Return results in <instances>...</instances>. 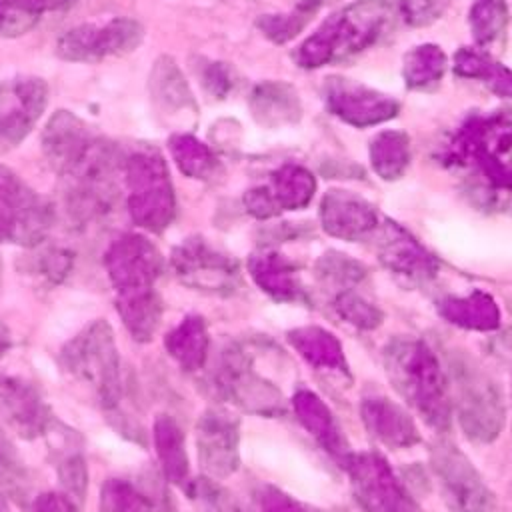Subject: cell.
<instances>
[{
	"mask_svg": "<svg viewBox=\"0 0 512 512\" xmlns=\"http://www.w3.org/2000/svg\"><path fill=\"white\" fill-rule=\"evenodd\" d=\"M440 314L468 330H478V332H490L500 326V310L496 302L482 292H472L466 298H448L440 304Z\"/></svg>",
	"mask_w": 512,
	"mask_h": 512,
	"instance_id": "21",
	"label": "cell"
},
{
	"mask_svg": "<svg viewBox=\"0 0 512 512\" xmlns=\"http://www.w3.org/2000/svg\"><path fill=\"white\" fill-rule=\"evenodd\" d=\"M58 474H60V482H62L64 490L68 492V496L82 500L84 492H86V482H88V472H86L82 456L68 454L60 462Z\"/></svg>",
	"mask_w": 512,
	"mask_h": 512,
	"instance_id": "33",
	"label": "cell"
},
{
	"mask_svg": "<svg viewBox=\"0 0 512 512\" xmlns=\"http://www.w3.org/2000/svg\"><path fill=\"white\" fill-rule=\"evenodd\" d=\"M170 150L178 168L192 178L214 176L220 168L208 146L188 134H174L170 138Z\"/></svg>",
	"mask_w": 512,
	"mask_h": 512,
	"instance_id": "28",
	"label": "cell"
},
{
	"mask_svg": "<svg viewBox=\"0 0 512 512\" xmlns=\"http://www.w3.org/2000/svg\"><path fill=\"white\" fill-rule=\"evenodd\" d=\"M250 274L262 290L278 300L298 298V282L294 268L280 254H258L250 260Z\"/></svg>",
	"mask_w": 512,
	"mask_h": 512,
	"instance_id": "23",
	"label": "cell"
},
{
	"mask_svg": "<svg viewBox=\"0 0 512 512\" xmlns=\"http://www.w3.org/2000/svg\"><path fill=\"white\" fill-rule=\"evenodd\" d=\"M252 116L258 124L276 128L286 122H294L300 116V104L296 92L282 82H260L248 96Z\"/></svg>",
	"mask_w": 512,
	"mask_h": 512,
	"instance_id": "17",
	"label": "cell"
},
{
	"mask_svg": "<svg viewBox=\"0 0 512 512\" xmlns=\"http://www.w3.org/2000/svg\"><path fill=\"white\" fill-rule=\"evenodd\" d=\"M290 344L298 350V354L316 368L348 372L346 358L342 352V344L334 334L318 326L296 328L288 334Z\"/></svg>",
	"mask_w": 512,
	"mask_h": 512,
	"instance_id": "20",
	"label": "cell"
},
{
	"mask_svg": "<svg viewBox=\"0 0 512 512\" xmlns=\"http://www.w3.org/2000/svg\"><path fill=\"white\" fill-rule=\"evenodd\" d=\"M8 346H10V334H8V328L0 322V356L6 352Z\"/></svg>",
	"mask_w": 512,
	"mask_h": 512,
	"instance_id": "38",
	"label": "cell"
},
{
	"mask_svg": "<svg viewBox=\"0 0 512 512\" xmlns=\"http://www.w3.org/2000/svg\"><path fill=\"white\" fill-rule=\"evenodd\" d=\"M336 310L346 322L362 330H372L382 322V312L374 304L352 292H342L336 298Z\"/></svg>",
	"mask_w": 512,
	"mask_h": 512,
	"instance_id": "30",
	"label": "cell"
},
{
	"mask_svg": "<svg viewBox=\"0 0 512 512\" xmlns=\"http://www.w3.org/2000/svg\"><path fill=\"white\" fill-rule=\"evenodd\" d=\"M360 416L366 430L378 442L390 448H408L420 442L416 424L410 418V414L388 398H364L360 406Z\"/></svg>",
	"mask_w": 512,
	"mask_h": 512,
	"instance_id": "15",
	"label": "cell"
},
{
	"mask_svg": "<svg viewBox=\"0 0 512 512\" xmlns=\"http://www.w3.org/2000/svg\"><path fill=\"white\" fill-rule=\"evenodd\" d=\"M344 462L348 466L352 490L364 512H420L418 504L380 454H348Z\"/></svg>",
	"mask_w": 512,
	"mask_h": 512,
	"instance_id": "5",
	"label": "cell"
},
{
	"mask_svg": "<svg viewBox=\"0 0 512 512\" xmlns=\"http://www.w3.org/2000/svg\"><path fill=\"white\" fill-rule=\"evenodd\" d=\"M264 190L268 192L270 200L274 202V206L280 212L282 208L304 206L308 202V198L312 196L314 182L310 180V176L304 170L286 166L272 174V184L264 186Z\"/></svg>",
	"mask_w": 512,
	"mask_h": 512,
	"instance_id": "26",
	"label": "cell"
},
{
	"mask_svg": "<svg viewBox=\"0 0 512 512\" xmlns=\"http://www.w3.org/2000/svg\"><path fill=\"white\" fill-rule=\"evenodd\" d=\"M198 458L210 476H228L238 468V422L222 410L198 420Z\"/></svg>",
	"mask_w": 512,
	"mask_h": 512,
	"instance_id": "12",
	"label": "cell"
},
{
	"mask_svg": "<svg viewBox=\"0 0 512 512\" xmlns=\"http://www.w3.org/2000/svg\"><path fill=\"white\" fill-rule=\"evenodd\" d=\"M390 382L434 430L446 432L452 418L448 378L434 352L420 340H394L384 350Z\"/></svg>",
	"mask_w": 512,
	"mask_h": 512,
	"instance_id": "1",
	"label": "cell"
},
{
	"mask_svg": "<svg viewBox=\"0 0 512 512\" xmlns=\"http://www.w3.org/2000/svg\"><path fill=\"white\" fill-rule=\"evenodd\" d=\"M144 30L132 18H114L106 24H80L66 30L56 42V54L72 62H96L122 56L140 46Z\"/></svg>",
	"mask_w": 512,
	"mask_h": 512,
	"instance_id": "6",
	"label": "cell"
},
{
	"mask_svg": "<svg viewBox=\"0 0 512 512\" xmlns=\"http://www.w3.org/2000/svg\"><path fill=\"white\" fill-rule=\"evenodd\" d=\"M294 410L304 428L334 456L348 458L346 444L330 408L310 390H300L294 396Z\"/></svg>",
	"mask_w": 512,
	"mask_h": 512,
	"instance_id": "18",
	"label": "cell"
},
{
	"mask_svg": "<svg viewBox=\"0 0 512 512\" xmlns=\"http://www.w3.org/2000/svg\"><path fill=\"white\" fill-rule=\"evenodd\" d=\"M220 386L246 410L268 414L282 408V394L272 384L264 382L238 350L226 352Z\"/></svg>",
	"mask_w": 512,
	"mask_h": 512,
	"instance_id": "13",
	"label": "cell"
},
{
	"mask_svg": "<svg viewBox=\"0 0 512 512\" xmlns=\"http://www.w3.org/2000/svg\"><path fill=\"white\" fill-rule=\"evenodd\" d=\"M160 264L158 250L146 238L136 234L118 238L106 254L110 278L120 294L118 304L156 296L152 284L160 272Z\"/></svg>",
	"mask_w": 512,
	"mask_h": 512,
	"instance_id": "8",
	"label": "cell"
},
{
	"mask_svg": "<svg viewBox=\"0 0 512 512\" xmlns=\"http://www.w3.org/2000/svg\"><path fill=\"white\" fill-rule=\"evenodd\" d=\"M382 262H386L394 272H402L412 278H422L434 274V260L424 250L418 248L410 238L396 236L382 248Z\"/></svg>",
	"mask_w": 512,
	"mask_h": 512,
	"instance_id": "27",
	"label": "cell"
},
{
	"mask_svg": "<svg viewBox=\"0 0 512 512\" xmlns=\"http://www.w3.org/2000/svg\"><path fill=\"white\" fill-rule=\"evenodd\" d=\"M32 512H76L74 504L66 496L56 494H44L36 500Z\"/></svg>",
	"mask_w": 512,
	"mask_h": 512,
	"instance_id": "36",
	"label": "cell"
},
{
	"mask_svg": "<svg viewBox=\"0 0 512 512\" xmlns=\"http://www.w3.org/2000/svg\"><path fill=\"white\" fill-rule=\"evenodd\" d=\"M166 348L186 370L200 368L208 348V334L202 318L190 316L182 320V324L166 336Z\"/></svg>",
	"mask_w": 512,
	"mask_h": 512,
	"instance_id": "24",
	"label": "cell"
},
{
	"mask_svg": "<svg viewBox=\"0 0 512 512\" xmlns=\"http://www.w3.org/2000/svg\"><path fill=\"white\" fill-rule=\"evenodd\" d=\"M200 78H202V84L206 86V90L218 98H224L226 92L232 88V72L222 62L204 64Z\"/></svg>",
	"mask_w": 512,
	"mask_h": 512,
	"instance_id": "35",
	"label": "cell"
},
{
	"mask_svg": "<svg viewBox=\"0 0 512 512\" xmlns=\"http://www.w3.org/2000/svg\"><path fill=\"white\" fill-rule=\"evenodd\" d=\"M48 102L42 78H12L0 84V144H18L38 122Z\"/></svg>",
	"mask_w": 512,
	"mask_h": 512,
	"instance_id": "10",
	"label": "cell"
},
{
	"mask_svg": "<svg viewBox=\"0 0 512 512\" xmlns=\"http://www.w3.org/2000/svg\"><path fill=\"white\" fill-rule=\"evenodd\" d=\"M16 2L18 6H22L24 10L36 14V16H42L44 12L48 10H58V8H66L70 6L74 0H12Z\"/></svg>",
	"mask_w": 512,
	"mask_h": 512,
	"instance_id": "37",
	"label": "cell"
},
{
	"mask_svg": "<svg viewBox=\"0 0 512 512\" xmlns=\"http://www.w3.org/2000/svg\"><path fill=\"white\" fill-rule=\"evenodd\" d=\"M40 16L24 10L12 0H0V38L8 36H18L28 32Z\"/></svg>",
	"mask_w": 512,
	"mask_h": 512,
	"instance_id": "32",
	"label": "cell"
},
{
	"mask_svg": "<svg viewBox=\"0 0 512 512\" xmlns=\"http://www.w3.org/2000/svg\"><path fill=\"white\" fill-rule=\"evenodd\" d=\"M150 92L154 102L166 112V114H194L196 104L192 98V92L188 84L184 82V76L176 62L168 56H162L156 60L152 72H150Z\"/></svg>",
	"mask_w": 512,
	"mask_h": 512,
	"instance_id": "19",
	"label": "cell"
},
{
	"mask_svg": "<svg viewBox=\"0 0 512 512\" xmlns=\"http://www.w3.org/2000/svg\"><path fill=\"white\" fill-rule=\"evenodd\" d=\"M322 222L324 228L334 236L358 238L372 228L374 216L366 206L350 198L330 194L322 204Z\"/></svg>",
	"mask_w": 512,
	"mask_h": 512,
	"instance_id": "22",
	"label": "cell"
},
{
	"mask_svg": "<svg viewBox=\"0 0 512 512\" xmlns=\"http://www.w3.org/2000/svg\"><path fill=\"white\" fill-rule=\"evenodd\" d=\"M434 474L450 512H492L494 498L474 464L452 444H436L430 452Z\"/></svg>",
	"mask_w": 512,
	"mask_h": 512,
	"instance_id": "7",
	"label": "cell"
},
{
	"mask_svg": "<svg viewBox=\"0 0 512 512\" xmlns=\"http://www.w3.org/2000/svg\"><path fill=\"white\" fill-rule=\"evenodd\" d=\"M154 440H156V450L160 456V462L166 470V476L174 484H184L188 476V458L184 450V438L180 428L176 426L174 420L168 416H162L156 420L154 426Z\"/></svg>",
	"mask_w": 512,
	"mask_h": 512,
	"instance_id": "25",
	"label": "cell"
},
{
	"mask_svg": "<svg viewBox=\"0 0 512 512\" xmlns=\"http://www.w3.org/2000/svg\"><path fill=\"white\" fill-rule=\"evenodd\" d=\"M24 482H26V472L22 468V462L18 460V454L10 444V440L0 430V484L6 490L16 492L18 488L24 486Z\"/></svg>",
	"mask_w": 512,
	"mask_h": 512,
	"instance_id": "31",
	"label": "cell"
},
{
	"mask_svg": "<svg viewBox=\"0 0 512 512\" xmlns=\"http://www.w3.org/2000/svg\"><path fill=\"white\" fill-rule=\"evenodd\" d=\"M50 228V206L0 168V240L36 244Z\"/></svg>",
	"mask_w": 512,
	"mask_h": 512,
	"instance_id": "9",
	"label": "cell"
},
{
	"mask_svg": "<svg viewBox=\"0 0 512 512\" xmlns=\"http://www.w3.org/2000/svg\"><path fill=\"white\" fill-rule=\"evenodd\" d=\"M130 214L148 230H162L174 216V194L164 158L152 148L134 152L126 162Z\"/></svg>",
	"mask_w": 512,
	"mask_h": 512,
	"instance_id": "4",
	"label": "cell"
},
{
	"mask_svg": "<svg viewBox=\"0 0 512 512\" xmlns=\"http://www.w3.org/2000/svg\"><path fill=\"white\" fill-rule=\"evenodd\" d=\"M0 410L24 436L42 434L46 428L44 404L26 382L0 378Z\"/></svg>",
	"mask_w": 512,
	"mask_h": 512,
	"instance_id": "16",
	"label": "cell"
},
{
	"mask_svg": "<svg viewBox=\"0 0 512 512\" xmlns=\"http://www.w3.org/2000/svg\"><path fill=\"white\" fill-rule=\"evenodd\" d=\"M172 264L178 276L198 290L228 294L238 286V264L212 250L202 238L182 242L172 252Z\"/></svg>",
	"mask_w": 512,
	"mask_h": 512,
	"instance_id": "11",
	"label": "cell"
},
{
	"mask_svg": "<svg viewBox=\"0 0 512 512\" xmlns=\"http://www.w3.org/2000/svg\"><path fill=\"white\" fill-rule=\"evenodd\" d=\"M318 276L330 282H354L362 276V268L340 254H326L318 262Z\"/></svg>",
	"mask_w": 512,
	"mask_h": 512,
	"instance_id": "34",
	"label": "cell"
},
{
	"mask_svg": "<svg viewBox=\"0 0 512 512\" xmlns=\"http://www.w3.org/2000/svg\"><path fill=\"white\" fill-rule=\"evenodd\" d=\"M0 512H8V510H6V502H4L2 496H0Z\"/></svg>",
	"mask_w": 512,
	"mask_h": 512,
	"instance_id": "39",
	"label": "cell"
},
{
	"mask_svg": "<svg viewBox=\"0 0 512 512\" xmlns=\"http://www.w3.org/2000/svg\"><path fill=\"white\" fill-rule=\"evenodd\" d=\"M88 126L72 112H56L44 128L42 148L58 174H64L94 142Z\"/></svg>",
	"mask_w": 512,
	"mask_h": 512,
	"instance_id": "14",
	"label": "cell"
},
{
	"mask_svg": "<svg viewBox=\"0 0 512 512\" xmlns=\"http://www.w3.org/2000/svg\"><path fill=\"white\" fill-rule=\"evenodd\" d=\"M454 408L464 434L474 442H492L504 426V402L496 382L466 358L452 362Z\"/></svg>",
	"mask_w": 512,
	"mask_h": 512,
	"instance_id": "2",
	"label": "cell"
},
{
	"mask_svg": "<svg viewBox=\"0 0 512 512\" xmlns=\"http://www.w3.org/2000/svg\"><path fill=\"white\" fill-rule=\"evenodd\" d=\"M102 512H176L166 500L148 498L126 482H108L102 490Z\"/></svg>",
	"mask_w": 512,
	"mask_h": 512,
	"instance_id": "29",
	"label": "cell"
},
{
	"mask_svg": "<svg viewBox=\"0 0 512 512\" xmlns=\"http://www.w3.org/2000/svg\"><path fill=\"white\" fill-rule=\"evenodd\" d=\"M62 360L68 372L96 390L102 406L110 408L120 400V362L108 322L98 320L78 334L62 350Z\"/></svg>",
	"mask_w": 512,
	"mask_h": 512,
	"instance_id": "3",
	"label": "cell"
}]
</instances>
